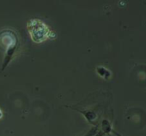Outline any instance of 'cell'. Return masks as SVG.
<instances>
[{"instance_id":"1","label":"cell","mask_w":146,"mask_h":136,"mask_svg":"<svg viewBox=\"0 0 146 136\" xmlns=\"http://www.w3.org/2000/svg\"><path fill=\"white\" fill-rule=\"evenodd\" d=\"M18 47L19 40L15 31L11 29H5L0 33V48H3L5 51L1 72H4L11 62Z\"/></svg>"},{"instance_id":"2","label":"cell","mask_w":146,"mask_h":136,"mask_svg":"<svg viewBox=\"0 0 146 136\" xmlns=\"http://www.w3.org/2000/svg\"><path fill=\"white\" fill-rule=\"evenodd\" d=\"M27 29L31 40L36 44H40L48 40L56 38L55 33L50 27L45 22L38 18L30 19L27 23Z\"/></svg>"},{"instance_id":"3","label":"cell","mask_w":146,"mask_h":136,"mask_svg":"<svg viewBox=\"0 0 146 136\" xmlns=\"http://www.w3.org/2000/svg\"><path fill=\"white\" fill-rule=\"evenodd\" d=\"M79 112H81L84 116H85V118L88 120V121L89 122H90V123H92V124H94V121L96 120V114L94 113V112H92V111H90V110H84V111H82V110H79V109H78Z\"/></svg>"},{"instance_id":"4","label":"cell","mask_w":146,"mask_h":136,"mask_svg":"<svg viewBox=\"0 0 146 136\" xmlns=\"http://www.w3.org/2000/svg\"><path fill=\"white\" fill-rule=\"evenodd\" d=\"M84 136H98V127H92Z\"/></svg>"},{"instance_id":"5","label":"cell","mask_w":146,"mask_h":136,"mask_svg":"<svg viewBox=\"0 0 146 136\" xmlns=\"http://www.w3.org/2000/svg\"><path fill=\"white\" fill-rule=\"evenodd\" d=\"M113 134L111 135V136H122V135H120L119 133H118L117 132H115V131H113V130H112V132H111Z\"/></svg>"},{"instance_id":"6","label":"cell","mask_w":146,"mask_h":136,"mask_svg":"<svg viewBox=\"0 0 146 136\" xmlns=\"http://www.w3.org/2000/svg\"><path fill=\"white\" fill-rule=\"evenodd\" d=\"M2 115H3V113H2V110H1V109H0V118H1V117H2Z\"/></svg>"}]
</instances>
